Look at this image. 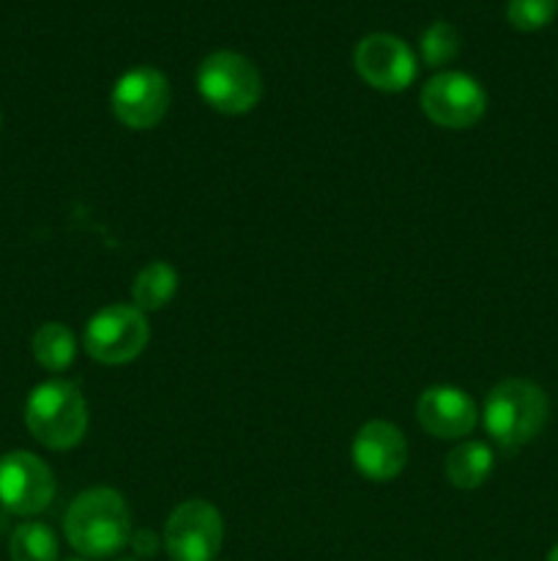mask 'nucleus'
<instances>
[{
	"mask_svg": "<svg viewBox=\"0 0 558 561\" xmlns=\"http://www.w3.org/2000/svg\"><path fill=\"white\" fill-rule=\"evenodd\" d=\"M69 546L88 559L115 557L131 537V513L126 499L113 488L82 491L63 518Z\"/></svg>",
	"mask_w": 558,
	"mask_h": 561,
	"instance_id": "f257e3e1",
	"label": "nucleus"
},
{
	"mask_svg": "<svg viewBox=\"0 0 558 561\" xmlns=\"http://www.w3.org/2000/svg\"><path fill=\"white\" fill-rule=\"evenodd\" d=\"M547 414H550L547 394L525 378H507L496 383L481 411L490 438L507 453L534 442L547 425Z\"/></svg>",
	"mask_w": 558,
	"mask_h": 561,
	"instance_id": "f03ea898",
	"label": "nucleus"
},
{
	"mask_svg": "<svg viewBox=\"0 0 558 561\" xmlns=\"http://www.w3.org/2000/svg\"><path fill=\"white\" fill-rule=\"evenodd\" d=\"M25 425L47 449H71L88 431V403L77 383L53 378L38 383L25 403Z\"/></svg>",
	"mask_w": 558,
	"mask_h": 561,
	"instance_id": "7ed1b4c3",
	"label": "nucleus"
},
{
	"mask_svg": "<svg viewBox=\"0 0 558 561\" xmlns=\"http://www.w3.org/2000/svg\"><path fill=\"white\" fill-rule=\"evenodd\" d=\"M197 91L217 113L244 115L260 102L263 77L249 58L233 49H219L197 69Z\"/></svg>",
	"mask_w": 558,
	"mask_h": 561,
	"instance_id": "20e7f679",
	"label": "nucleus"
},
{
	"mask_svg": "<svg viewBox=\"0 0 558 561\" xmlns=\"http://www.w3.org/2000/svg\"><path fill=\"white\" fill-rule=\"evenodd\" d=\"M151 340L146 312L135 305H109L98 310L85 327V351L102 365H126L146 351Z\"/></svg>",
	"mask_w": 558,
	"mask_h": 561,
	"instance_id": "39448f33",
	"label": "nucleus"
},
{
	"mask_svg": "<svg viewBox=\"0 0 558 561\" xmlns=\"http://www.w3.org/2000/svg\"><path fill=\"white\" fill-rule=\"evenodd\" d=\"M224 524L213 504L189 499L170 513L162 546L173 561H213L222 548Z\"/></svg>",
	"mask_w": 558,
	"mask_h": 561,
	"instance_id": "423d86ee",
	"label": "nucleus"
},
{
	"mask_svg": "<svg viewBox=\"0 0 558 561\" xmlns=\"http://www.w3.org/2000/svg\"><path fill=\"white\" fill-rule=\"evenodd\" d=\"M421 110L443 129H468L479 124L487 110V93L465 71H441L421 91Z\"/></svg>",
	"mask_w": 558,
	"mask_h": 561,
	"instance_id": "0eeeda50",
	"label": "nucleus"
},
{
	"mask_svg": "<svg viewBox=\"0 0 558 561\" xmlns=\"http://www.w3.org/2000/svg\"><path fill=\"white\" fill-rule=\"evenodd\" d=\"M170 99H173V91H170L167 77L153 66H137L118 77L109 104L120 124L142 131L153 129L167 115Z\"/></svg>",
	"mask_w": 558,
	"mask_h": 561,
	"instance_id": "6e6552de",
	"label": "nucleus"
},
{
	"mask_svg": "<svg viewBox=\"0 0 558 561\" xmlns=\"http://www.w3.org/2000/svg\"><path fill=\"white\" fill-rule=\"evenodd\" d=\"M55 496L49 466L33 453H9L0 458V507L11 515H38Z\"/></svg>",
	"mask_w": 558,
	"mask_h": 561,
	"instance_id": "1a4fd4ad",
	"label": "nucleus"
},
{
	"mask_svg": "<svg viewBox=\"0 0 558 561\" xmlns=\"http://www.w3.org/2000/svg\"><path fill=\"white\" fill-rule=\"evenodd\" d=\"M353 66L361 80L383 93H399L416 80V55L403 38L392 33H370L353 53Z\"/></svg>",
	"mask_w": 558,
	"mask_h": 561,
	"instance_id": "9d476101",
	"label": "nucleus"
},
{
	"mask_svg": "<svg viewBox=\"0 0 558 561\" xmlns=\"http://www.w3.org/2000/svg\"><path fill=\"white\" fill-rule=\"evenodd\" d=\"M353 466L364 480L392 482L408 463V442L403 431L386 420H372L353 436Z\"/></svg>",
	"mask_w": 558,
	"mask_h": 561,
	"instance_id": "9b49d317",
	"label": "nucleus"
},
{
	"mask_svg": "<svg viewBox=\"0 0 558 561\" xmlns=\"http://www.w3.org/2000/svg\"><path fill=\"white\" fill-rule=\"evenodd\" d=\"M416 420L435 438H463L479 422V411L468 392L457 387H430L416 403Z\"/></svg>",
	"mask_w": 558,
	"mask_h": 561,
	"instance_id": "f8f14e48",
	"label": "nucleus"
},
{
	"mask_svg": "<svg viewBox=\"0 0 558 561\" xmlns=\"http://www.w3.org/2000/svg\"><path fill=\"white\" fill-rule=\"evenodd\" d=\"M496 466V455L485 442H463L449 453L446 480L460 491H476L487 482Z\"/></svg>",
	"mask_w": 558,
	"mask_h": 561,
	"instance_id": "ddd939ff",
	"label": "nucleus"
},
{
	"mask_svg": "<svg viewBox=\"0 0 558 561\" xmlns=\"http://www.w3.org/2000/svg\"><path fill=\"white\" fill-rule=\"evenodd\" d=\"M175 290H178V272L170 263L153 261L135 277L131 301L140 312H156L173 301Z\"/></svg>",
	"mask_w": 558,
	"mask_h": 561,
	"instance_id": "4468645a",
	"label": "nucleus"
},
{
	"mask_svg": "<svg viewBox=\"0 0 558 561\" xmlns=\"http://www.w3.org/2000/svg\"><path fill=\"white\" fill-rule=\"evenodd\" d=\"M33 356L49 373H63L77 356V337L66 323H44L33 334Z\"/></svg>",
	"mask_w": 558,
	"mask_h": 561,
	"instance_id": "2eb2a0df",
	"label": "nucleus"
},
{
	"mask_svg": "<svg viewBox=\"0 0 558 561\" xmlns=\"http://www.w3.org/2000/svg\"><path fill=\"white\" fill-rule=\"evenodd\" d=\"M11 561H58V537L47 524H20L9 540Z\"/></svg>",
	"mask_w": 558,
	"mask_h": 561,
	"instance_id": "dca6fc26",
	"label": "nucleus"
},
{
	"mask_svg": "<svg viewBox=\"0 0 558 561\" xmlns=\"http://www.w3.org/2000/svg\"><path fill=\"white\" fill-rule=\"evenodd\" d=\"M460 55V33L452 22H432L421 33V60L427 66H443Z\"/></svg>",
	"mask_w": 558,
	"mask_h": 561,
	"instance_id": "f3484780",
	"label": "nucleus"
},
{
	"mask_svg": "<svg viewBox=\"0 0 558 561\" xmlns=\"http://www.w3.org/2000/svg\"><path fill=\"white\" fill-rule=\"evenodd\" d=\"M558 14V0H509L507 20L514 31L534 33L550 25Z\"/></svg>",
	"mask_w": 558,
	"mask_h": 561,
	"instance_id": "a211bd4d",
	"label": "nucleus"
},
{
	"mask_svg": "<svg viewBox=\"0 0 558 561\" xmlns=\"http://www.w3.org/2000/svg\"><path fill=\"white\" fill-rule=\"evenodd\" d=\"M129 546H131V551L137 553V557L151 559V557H156V551H159V546H162V542H159V537L153 535V531L140 529V531H135V535L129 537Z\"/></svg>",
	"mask_w": 558,
	"mask_h": 561,
	"instance_id": "6ab92c4d",
	"label": "nucleus"
},
{
	"mask_svg": "<svg viewBox=\"0 0 558 561\" xmlns=\"http://www.w3.org/2000/svg\"><path fill=\"white\" fill-rule=\"evenodd\" d=\"M545 561H558V542H556V546L550 548V553H547V559H545Z\"/></svg>",
	"mask_w": 558,
	"mask_h": 561,
	"instance_id": "aec40b11",
	"label": "nucleus"
},
{
	"mask_svg": "<svg viewBox=\"0 0 558 561\" xmlns=\"http://www.w3.org/2000/svg\"><path fill=\"white\" fill-rule=\"evenodd\" d=\"M124 561H137V559H124Z\"/></svg>",
	"mask_w": 558,
	"mask_h": 561,
	"instance_id": "412c9836",
	"label": "nucleus"
},
{
	"mask_svg": "<svg viewBox=\"0 0 558 561\" xmlns=\"http://www.w3.org/2000/svg\"><path fill=\"white\" fill-rule=\"evenodd\" d=\"M69 561H82V559H69Z\"/></svg>",
	"mask_w": 558,
	"mask_h": 561,
	"instance_id": "4be33fe9",
	"label": "nucleus"
}]
</instances>
